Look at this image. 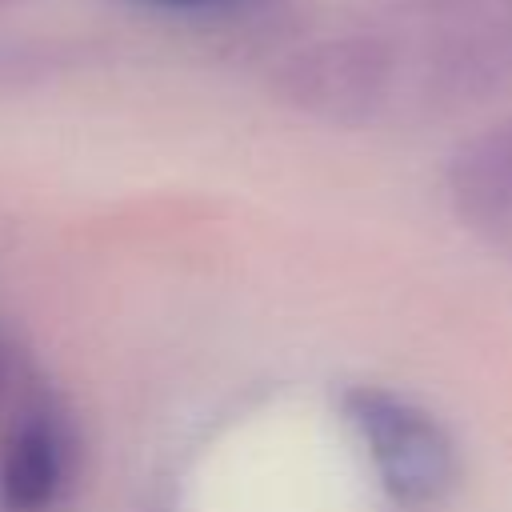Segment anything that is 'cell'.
I'll list each match as a JSON object with an SVG mask.
<instances>
[{
    "mask_svg": "<svg viewBox=\"0 0 512 512\" xmlns=\"http://www.w3.org/2000/svg\"><path fill=\"white\" fill-rule=\"evenodd\" d=\"M340 412L400 512H432L460 488V448L436 412L384 384H348Z\"/></svg>",
    "mask_w": 512,
    "mask_h": 512,
    "instance_id": "cell-3",
    "label": "cell"
},
{
    "mask_svg": "<svg viewBox=\"0 0 512 512\" xmlns=\"http://www.w3.org/2000/svg\"><path fill=\"white\" fill-rule=\"evenodd\" d=\"M76 440L60 412L28 408L0 452V508L4 512H56L72 488Z\"/></svg>",
    "mask_w": 512,
    "mask_h": 512,
    "instance_id": "cell-4",
    "label": "cell"
},
{
    "mask_svg": "<svg viewBox=\"0 0 512 512\" xmlns=\"http://www.w3.org/2000/svg\"><path fill=\"white\" fill-rule=\"evenodd\" d=\"M272 96L328 128H364L400 96V52L384 28L304 40L268 72Z\"/></svg>",
    "mask_w": 512,
    "mask_h": 512,
    "instance_id": "cell-2",
    "label": "cell"
},
{
    "mask_svg": "<svg viewBox=\"0 0 512 512\" xmlns=\"http://www.w3.org/2000/svg\"><path fill=\"white\" fill-rule=\"evenodd\" d=\"M24 0H0V12H12V8H20Z\"/></svg>",
    "mask_w": 512,
    "mask_h": 512,
    "instance_id": "cell-9",
    "label": "cell"
},
{
    "mask_svg": "<svg viewBox=\"0 0 512 512\" xmlns=\"http://www.w3.org/2000/svg\"><path fill=\"white\" fill-rule=\"evenodd\" d=\"M88 56L84 44L76 40H56V36H20V40H0V92H28L40 88L72 68H80Z\"/></svg>",
    "mask_w": 512,
    "mask_h": 512,
    "instance_id": "cell-6",
    "label": "cell"
},
{
    "mask_svg": "<svg viewBox=\"0 0 512 512\" xmlns=\"http://www.w3.org/2000/svg\"><path fill=\"white\" fill-rule=\"evenodd\" d=\"M132 4L160 8V12H220V8H232L244 0H132Z\"/></svg>",
    "mask_w": 512,
    "mask_h": 512,
    "instance_id": "cell-7",
    "label": "cell"
},
{
    "mask_svg": "<svg viewBox=\"0 0 512 512\" xmlns=\"http://www.w3.org/2000/svg\"><path fill=\"white\" fill-rule=\"evenodd\" d=\"M8 384H12V356H8V344H4V336H0V400H4Z\"/></svg>",
    "mask_w": 512,
    "mask_h": 512,
    "instance_id": "cell-8",
    "label": "cell"
},
{
    "mask_svg": "<svg viewBox=\"0 0 512 512\" xmlns=\"http://www.w3.org/2000/svg\"><path fill=\"white\" fill-rule=\"evenodd\" d=\"M504 248H508V252H512V236H508V244H504Z\"/></svg>",
    "mask_w": 512,
    "mask_h": 512,
    "instance_id": "cell-11",
    "label": "cell"
},
{
    "mask_svg": "<svg viewBox=\"0 0 512 512\" xmlns=\"http://www.w3.org/2000/svg\"><path fill=\"white\" fill-rule=\"evenodd\" d=\"M408 84L428 112H464L512 84V12L500 0H404L384 28Z\"/></svg>",
    "mask_w": 512,
    "mask_h": 512,
    "instance_id": "cell-1",
    "label": "cell"
},
{
    "mask_svg": "<svg viewBox=\"0 0 512 512\" xmlns=\"http://www.w3.org/2000/svg\"><path fill=\"white\" fill-rule=\"evenodd\" d=\"M500 4H504V8H508V12H512V0H500Z\"/></svg>",
    "mask_w": 512,
    "mask_h": 512,
    "instance_id": "cell-10",
    "label": "cell"
},
{
    "mask_svg": "<svg viewBox=\"0 0 512 512\" xmlns=\"http://www.w3.org/2000/svg\"><path fill=\"white\" fill-rule=\"evenodd\" d=\"M444 192L456 220L492 240L508 244L512 236V116L472 132L456 144L444 168Z\"/></svg>",
    "mask_w": 512,
    "mask_h": 512,
    "instance_id": "cell-5",
    "label": "cell"
}]
</instances>
